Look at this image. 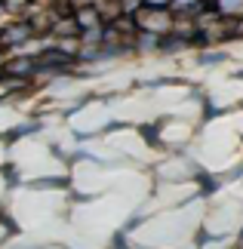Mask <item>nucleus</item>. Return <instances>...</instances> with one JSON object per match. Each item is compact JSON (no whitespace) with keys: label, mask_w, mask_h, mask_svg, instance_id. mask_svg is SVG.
Masks as SVG:
<instances>
[{"label":"nucleus","mask_w":243,"mask_h":249,"mask_svg":"<svg viewBox=\"0 0 243 249\" xmlns=\"http://www.w3.org/2000/svg\"><path fill=\"white\" fill-rule=\"evenodd\" d=\"M135 16H139V28H142V31H151V34H167L169 28H172L169 9H148V6H142Z\"/></svg>","instance_id":"obj_1"},{"label":"nucleus","mask_w":243,"mask_h":249,"mask_svg":"<svg viewBox=\"0 0 243 249\" xmlns=\"http://www.w3.org/2000/svg\"><path fill=\"white\" fill-rule=\"evenodd\" d=\"M31 34H34L31 22H13V25H6L3 31H0V46H19V43L31 40Z\"/></svg>","instance_id":"obj_2"},{"label":"nucleus","mask_w":243,"mask_h":249,"mask_svg":"<svg viewBox=\"0 0 243 249\" xmlns=\"http://www.w3.org/2000/svg\"><path fill=\"white\" fill-rule=\"evenodd\" d=\"M74 22L80 31H93V28H102V9L99 3L95 6H80V9H74Z\"/></svg>","instance_id":"obj_3"},{"label":"nucleus","mask_w":243,"mask_h":249,"mask_svg":"<svg viewBox=\"0 0 243 249\" xmlns=\"http://www.w3.org/2000/svg\"><path fill=\"white\" fill-rule=\"evenodd\" d=\"M3 74H9V77H31V74L37 71V62L34 59H9V62H3V68H0Z\"/></svg>","instance_id":"obj_4"},{"label":"nucleus","mask_w":243,"mask_h":249,"mask_svg":"<svg viewBox=\"0 0 243 249\" xmlns=\"http://www.w3.org/2000/svg\"><path fill=\"white\" fill-rule=\"evenodd\" d=\"M212 6L222 16H243V0H216Z\"/></svg>","instance_id":"obj_5"},{"label":"nucleus","mask_w":243,"mask_h":249,"mask_svg":"<svg viewBox=\"0 0 243 249\" xmlns=\"http://www.w3.org/2000/svg\"><path fill=\"white\" fill-rule=\"evenodd\" d=\"M77 31H80V28H77L74 16H71V18H59V22L53 25V34H56V37H74Z\"/></svg>","instance_id":"obj_6"},{"label":"nucleus","mask_w":243,"mask_h":249,"mask_svg":"<svg viewBox=\"0 0 243 249\" xmlns=\"http://www.w3.org/2000/svg\"><path fill=\"white\" fill-rule=\"evenodd\" d=\"M135 43H139V50H145V53H148V50H157V46H160V34L142 31V34H139V40H135Z\"/></svg>","instance_id":"obj_7"},{"label":"nucleus","mask_w":243,"mask_h":249,"mask_svg":"<svg viewBox=\"0 0 243 249\" xmlns=\"http://www.w3.org/2000/svg\"><path fill=\"white\" fill-rule=\"evenodd\" d=\"M172 9H176V13H197L200 0H172Z\"/></svg>","instance_id":"obj_8"},{"label":"nucleus","mask_w":243,"mask_h":249,"mask_svg":"<svg viewBox=\"0 0 243 249\" xmlns=\"http://www.w3.org/2000/svg\"><path fill=\"white\" fill-rule=\"evenodd\" d=\"M142 6H145L142 0H120V16H126V18H130V16H135V13H139Z\"/></svg>","instance_id":"obj_9"},{"label":"nucleus","mask_w":243,"mask_h":249,"mask_svg":"<svg viewBox=\"0 0 243 249\" xmlns=\"http://www.w3.org/2000/svg\"><path fill=\"white\" fill-rule=\"evenodd\" d=\"M0 6H3V13H25V6H28V0H0Z\"/></svg>","instance_id":"obj_10"},{"label":"nucleus","mask_w":243,"mask_h":249,"mask_svg":"<svg viewBox=\"0 0 243 249\" xmlns=\"http://www.w3.org/2000/svg\"><path fill=\"white\" fill-rule=\"evenodd\" d=\"M148 9H169L172 6V0H142Z\"/></svg>","instance_id":"obj_11"},{"label":"nucleus","mask_w":243,"mask_h":249,"mask_svg":"<svg viewBox=\"0 0 243 249\" xmlns=\"http://www.w3.org/2000/svg\"><path fill=\"white\" fill-rule=\"evenodd\" d=\"M71 9H80V6H95V0H68Z\"/></svg>","instance_id":"obj_12"},{"label":"nucleus","mask_w":243,"mask_h":249,"mask_svg":"<svg viewBox=\"0 0 243 249\" xmlns=\"http://www.w3.org/2000/svg\"><path fill=\"white\" fill-rule=\"evenodd\" d=\"M231 34H234V37H243V18H240L234 28H231Z\"/></svg>","instance_id":"obj_13"},{"label":"nucleus","mask_w":243,"mask_h":249,"mask_svg":"<svg viewBox=\"0 0 243 249\" xmlns=\"http://www.w3.org/2000/svg\"><path fill=\"white\" fill-rule=\"evenodd\" d=\"M0 68H3V53H0Z\"/></svg>","instance_id":"obj_14"}]
</instances>
